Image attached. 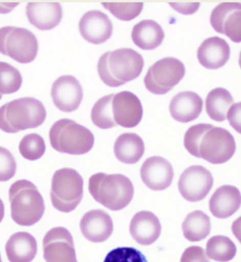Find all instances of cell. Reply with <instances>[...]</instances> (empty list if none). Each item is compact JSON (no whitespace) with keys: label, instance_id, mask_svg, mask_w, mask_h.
<instances>
[{"label":"cell","instance_id":"d6a6232c","mask_svg":"<svg viewBox=\"0 0 241 262\" xmlns=\"http://www.w3.org/2000/svg\"><path fill=\"white\" fill-rule=\"evenodd\" d=\"M104 262H148L141 251L134 248L123 247L110 251Z\"/></svg>","mask_w":241,"mask_h":262},{"label":"cell","instance_id":"8fae6325","mask_svg":"<svg viewBox=\"0 0 241 262\" xmlns=\"http://www.w3.org/2000/svg\"><path fill=\"white\" fill-rule=\"evenodd\" d=\"M42 245L46 262H78L74 239L67 228H52L45 235Z\"/></svg>","mask_w":241,"mask_h":262},{"label":"cell","instance_id":"ffe728a7","mask_svg":"<svg viewBox=\"0 0 241 262\" xmlns=\"http://www.w3.org/2000/svg\"><path fill=\"white\" fill-rule=\"evenodd\" d=\"M241 193L236 187L224 185L216 189L209 201L210 212L217 219H228L238 211Z\"/></svg>","mask_w":241,"mask_h":262},{"label":"cell","instance_id":"4316f807","mask_svg":"<svg viewBox=\"0 0 241 262\" xmlns=\"http://www.w3.org/2000/svg\"><path fill=\"white\" fill-rule=\"evenodd\" d=\"M210 218L203 211L190 213L182 224L184 237L190 242H200L206 238L211 232Z\"/></svg>","mask_w":241,"mask_h":262},{"label":"cell","instance_id":"1f68e13d","mask_svg":"<svg viewBox=\"0 0 241 262\" xmlns=\"http://www.w3.org/2000/svg\"><path fill=\"white\" fill-rule=\"evenodd\" d=\"M102 6L109 11L118 19L130 21L138 17L143 10L144 4L139 3H102Z\"/></svg>","mask_w":241,"mask_h":262},{"label":"cell","instance_id":"f35d334b","mask_svg":"<svg viewBox=\"0 0 241 262\" xmlns=\"http://www.w3.org/2000/svg\"><path fill=\"white\" fill-rule=\"evenodd\" d=\"M5 205H4L3 200L0 199V223L3 222L4 216H5Z\"/></svg>","mask_w":241,"mask_h":262},{"label":"cell","instance_id":"d6986e66","mask_svg":"<svg viewBox=\"0 0 241 262\" xmlns=\"http://www.w3.org/2000/svg\"><path fill=\"white\" fill-rule=\"evenodd\" d=\"M231 55L229 45L220 37H211L202 42L198 48L197 57L205 68L215 70L223 67Z\"/></svg>","mask_w":241,"mask_h":262},{"label":"cell","instance_id":"603a6c76","mask_svg":"<svg viewBox=\"0 0 241 262\" xmlns=\"http://www.w3.org/2000/svg\"><path fill=\"white\" fill-rule=\"evenodd\" d=\"M5 252L9 262H31L37 252L36 239L28 232H17L9 237Z\"/></svg>","mask_w":241,"mask_h":262},{"label":"cell","instance_id":"7c38bea8","mask_svg":"<svg viewBox=\"0 0 241 262\" xmlns=\"http://www.w3.org/2000/svg\"><path fill=\"white\" fill-rule=\"evenodd\" d=\"M210 24L214 31L233 42H241V4L222 3L213 9Z\"/></svg>","mask_w":241,"mask_h":262},{"label":"cell","instance_id":"836d02e7","mask_svg":"<svg viewBox=\"0 0 241 262\" xmlns=\"http://www.w3.org/2000/svg\"><path fill=\"white\" fill-rule=\"evenodd\" d=\"M16 160L10 151L0 147V182H6L14 177L16 172Z\"/></svg>","mask_w":241,"mask_h":262},{"label":"cell","instance_id":"cb8c5ba5","mask_svg":"<svg viewBox=\"0 0 241 262\" xmlns=\"http://www.w3.org/2000/svg\"><path fill=\"white\" fill-rule=\"evenodd\" d=\"M133 42L143 50H153L163 42L162 26L153 20H143L136 24L132 32Z\"/></svg>","mask_w":241,"mask_h":262},{"label":"cell","instance_id":"6da1fadb","mask_svg":"<svg viewBox=\"0 0 241 262\" xmlns=\"http://www.w3.org/2000/svg\"><path fill=\"white\" fill-rule=\"evenodd\" d=\"M184 147L192 156L212 164L227 162L236 150L234 138L229 130L207 123H199L188 129Z\"/></svg>","mask_w":241,"mask_h":262},{"label":"cell","instance_id":"e0dca14e","mask_svg":"<svg viewBox=\"0 0 241 262\" xmlns=\"http://www.w3.org/2000/svg\"><path fill=\"white\" fill-rule=\"evenodd\" d=\"M83 236L91 242H104L113 233V221L106 211L94 209L85 213L80 223Z\"/></svg>","mask_w":241,"mask_h":262},{"label":"cell","instance_id":"83f0119b","mask_svg":"<svg viewBox=\"0 0 241 262\" xmlns=\"http://www.w3.org/2000/svg\"><path fill=\"white\" fill-rule=\"evenodd\" d=\"M235 243L229 237L215 235L207 241L206 254L209 258L218 262H228L236 254Z\"/></svg>","mask_w":241,"mask_h":262},{"label":"cell","instance_id":"5bb4252c","mask_svg":"<svg viewBox=\"0 0 241 262\" xmlns=\"http://www.w3.org/2000/svg\"><path fill=\"white\" fill-rule=\"evenodd\" d=\"M112 112L117 125L134 128L141 122L143 108L141 100L132 92L122 91L114 95Z\"/></svg>","mask_w":241,"mask_h":262},{"label":"cell","instance_id":"2e32d148","mask_svg":"<svg viewBox=\"0 0 241 262\" xmlns=\"http://www.w3.org/2000/svg\"><path fill=\"white\" fill-rule=\"evenodd\" d=\"M173 169L169 161L162 157H151L143 163L141 177L147 188L155 191L164 190L172 183Z\"/></svg>","mask_w":241,"mask_h":262},{"label":"cell","instance_id":"9a60e30c","mask_svg":"<svg viewBox=\"0 0 241 262\" xmlns=\"http://www.w3.org/2000/svg\"><path fill=\"white\" fill-rule=\"evenodd\" d=\"M78 27L83 38L94 45L105 42L113 33V24L109 16L98 10L89 11L83 14Z\"/></svg>","mask_w":241,"mask_h":262},{"label":"cell","instance_id":"b9f144b4","mask_svg":"<svg viewBox=\"0 0 241 262\" xmlns=\"http://www.w3.org/2000/svg\"><path fill=\"white\" fill-rule=\"evenodd\" d=\"M2 97H3V95H2L1 93H0V100H1Z\"/></svg>","mask_w":241,"mask_h":262},{"label":"cell","instance_id":"d590c367","mask_svg":"<svg viewBox=\"0 0 241 262\" xmlns=\"http://www.w3.org/2000/svg\"><path fill=\"white\" fill-rule=\"evenodd\" d=\"M227 119L230 125L241 134V102L235 103L231 106L228 112Z\"/></svg>","mask_w":241,"mask_h":262},{"label":"cell","instance_id":"f546056e","mask_svg":"<svg viewBox=\"0 0 241 262\" xmlns=\"http://www.w3.org/2000/svg\"><path fill=\"white\" fill-rule=\"evenodd\" d=\"M23 78L17 69L7 62L0 61V93L12 94L19 91Z\"/></svg>","mask_w":241,"mask_h":262},{"label":"cell","instance_id":"3957f363","mask_svg":"<svg viewBox=\"0 0 241 262\" xmlns=\"http://www.w3.org/2000/svg\"><path fill=\"white\" fill-rule=\"evenodd\" d=\"M46 107L40 100L24 97L11 101L0 107V130L16 134L40 126L46 121Z\"/></svg>","mask_w":241,"mask_h":262},{"label":"cell","instance_id":"30bf717a","mask_svg":"<svg viewBox=\"0 0 241 262\" xmlns=\"http://www.w3.org/2000/svg\"><path fill=\"white\" fill-rule=\"evenodd\" d=\"M179 190L183 198L190 203L202 201L212 190L214 179L203 166H191L181 173Z\"/></svg>","mask_w":241,"mask_h":262},{"label":"cell","instance_id":"e575fe53","mask_svg":"<svg viewBox=\"0 0 241 262\" xmlns=\"http://www.w3.org/2000/svg\"><path fill=\"white\" fill-rule=\"evenodd\" d=\"M181 262H210L204 249L199 246L189 247L184 251Z\"/></svg>","mask_w":241,"mask_h":262},{"label":"cell","instance_id":"484cf974","mask_svg":"<svg viewBox=\"0 0 241 262\" xmlns=\"http://www.w3.org/2000/svg\"><path fill=\"white\" fill-rule=\"evenodd\" d=\"M232 95L223 88H216L207 95L205 108L211 119L222 122L227 119V114L233 104Z\"/></svg>","mask_w":241,"mask_h":262},{"label":"cell","instance_id":"7a4b0ae2","mask_svg":"<svg viewBox=\"0 0 241 262\" xmlns=\"http://www.w3.org/2000/svg\"><path fill=\"white\" fill-rule=\"evenodd\" d=\"M144 67L143 56L130 48H121L106 52L98 63L100 79L111 88L120 87L136 79Z\"/></svg>","mask_w":241,"mask_h":262},{"label":"cell","instance_id":"74e56055","mask_svg":"<svg viewBox=\"0 0 241 262\" xmlns=\"http://www.w3.org/2000/svg\"><path fill=\"white\" fill-rule=\"evenodd\" d=\"M231 230L234 236L241 244V216L233 222Z\"/></svg>","mask_w":241,"mask_h":262},{"label":"cell","instance_id":"8d00e7d4","mask_svg":"<svg viewBox=\"0 0 241 262\" xmlns=\"http://www.w3.org/2000/svg\"><path fill=\"white\" fill-rule=\"evenodd\" d=\"M170 6L172 7L174 10L181 14L190 15L198 11L200 7V3H169Z\"/></svg>","mask_w":241,"mask_h":262},{"label":"cell","instance_id":"d4e9b609","mask_svg":"<svg viewBox=\"0 0 241 262\" xmlns=\"http://www.w3.org/2000/svg\"><path fill=\"white\" fill-rule=\"evenodd\" d=\"M114 151L118 160L126 164H134L143 156L145 144L138 135L125 133L118 137L114 145Z\"/></svg>","mask_w":241,"mask_h":262},{"label":"cell","instance_id":"5b68a950","mask_svg":"<svg viewBox=\"0 0 241 262\" xmlns=\"http://www.w3.org/2000/svg\"><path fill=\"white\" fill-rule=\"evenodd\" d=\"M89 188L95 201L112 211L124 209L134 194L132 181L121 174H94L89 180Z\"/></svg>","mask_w":241,"mask_h":262},{"label":"cell","instance_id":"60d3db41","mask_svg":"<svg viewBox=\"0 0 241 262\" xmlns=\"http://www.w3.org/2000/svg\"><path fill=\"white\" fill-rule=\"evenodd\" d=\"M0 262H3V260H2V257H1V254H0Z\"/></svg>","mask_w":241,"mask_h":262},{"label":"cell","instance_id":"7402d4cb","mask_svg":"<svg viewBox=\"0 0 241 262\" xmlns=\"http://www.w3.org/2000/svg\"><path fill=\"white\" fill-rule=\"evenodd\" d=\"M129 230L136 242L142 245H149L160 237L162 226L156 215L150 211H142L133 217Z\"/></svg>","mask_w":241,"mask_h":262},{"label":"cell","instance_id":"4dcf8cb0","mask_svg":"<svg viewBox=\"0 0 241 262\" xmlns=\"http://www.w3.org/2000/svg\"><path fill=\"white\" fill-rule=\"evenodd\" d=\"M18 149L24 159L35 161L43 156L46 145L42 136L37 134H31L26 135L22 138Z\"/></svg>","mask_w":241,"mask_h":262},{"label":"cell","instance_id":"4fadbf2b","mask_svg":"<svg viewBox=\"0 0 241 262\" xmlns=\"http://www.w3.org/2000/svg\"><path fill=\"white\" fill-rule=\"evenodd\" d=\"M51 96L58 110L70 113L79 107L83 91L79 81L74 76H62L52 84Z\"/></svg>","mask_w":241,"mask_h":262},{"label":"cell","instance_id":"f1b7e54d","mask_svg":"<svg viewBox=\"0 0 241 262\" xmlns=\"http://www.w3.org/2000/svg\"><path fill=\"white\" fill-rule=\"evenodd\" d=\"M114 95H106L99 99L91 110V120L93 124L99 128L109 129L115 127L117 123L114 120L112 112V100Z\"/></svg>","mask_w":241,"mask_h":262},{"label":"cell","instance_id":"52a82bcc","mask_svg":"<svg viewBox=\"0 0 241 262\" xmlns=\"http://www.w3.org/2000/svg\"><path fill=\"white\" fill-rule=\"evenodd\" d=\"M83 179L76 170L63 168L54 173L50 199L58 211L69 213L74 211L83 199Z\"/></svg>","mask_w":241,"mask_h":262},{"label":"cell","instance_id":"ab89813d","mask_svg":"<svg viewBox=\"0 0 241 262\" xmlns=\"http://www.w3.org/2000/svg\"><path fill=\"white\" fill-rule=\"evenodd\" d=\"M239 65H240L241 68V51L240 52V55H239V59H238Z\"/></svg>","mask_w":241,"mask_h":262},{"label":"cell","instance_id":"9c48e42d","mask_svg":"<svg viewBox=\"0 0 241 262\" xmlns=\"http://www.w3.org/2000/svg\"><path fill=\"white\" fill-rule=\"evenodd\" d=\"M186 68L180 60L166 57L149 67L144 78V84L155 95L167 94L184 78Z\"/></svg>","mask_w":241,"mask_h":262},{"label":"cell","instance_id":"8992f818","mask_svg":"<svg viewBox=\"0 0 241 262\" xmlns=\"http://www.w3.org/2000/svg\"><path fill=\"white\" fill-rule=\"evenodd\" d=\"M49 138L52 148L72 155L86 154L95 143L94 136L89 128L69 119L56 121L50 128Z\"/></svg>","mask_w":241,"mask_h":262},{"label":"cell","instance_id":"ba28073f","mask_svg":"<svg viewBox=\"0 0 241 262\" xmlns=\"http://www.w3.org/2000/svg\"><path fill=\"white\" fill-rule=\"evenodd\" d=\"M38 41L31 31L24 28L5 26L0 29V53L20 63L34 61Z\"/></svg>","mask_w":241,"mask_h":262},{"label":"cell","instance_id":"44dd1931","mask_svg":"<svg viewBox=\"0 0 241 262\" xmlns=\"http://www.w3.org/2000/svg\"><path fill=\"white\" fill-rule=\"evenodd\" d=\"M203 108V99L192 91L181 92L173 97L169 104L171 117L181 123H188L197 119Z\"/></svg>","mask_w":241,"mask_h":262},{"label":"cell","instance_id":"277c9868","mask_svg":"<svg viewBox=\"0 0 241 262\" xmlns=\"http://www.w3.org/2000/svg\"><path fill=\"white\" fill-rule=\"evenodd\" d=\"M11 216L18 225L31 226L43 216L46 205L42 196L33 183L26 179L18 180L9 190Z\"/></svg>","mask_w":241,"mask_h":262},{"label":"cell","instance_id":"ac0fdd59","mask_svg":"<svg viewBox=\"0 0 241 262\" xmlns=\"http://www.w3.org/2000/svg\"><path fill=\"white\" fill-rule=\"evenodd\" d=\"M26 14L30 24L41 31L55 29L63 16L62 7L57 3H30Z\"/></svg>","mask_w":241,"mask_h":262}]
</instances>
